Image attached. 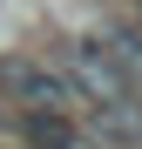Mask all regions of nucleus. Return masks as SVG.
<instances>
[{
    "instance_id": "obj_1",
    "label": "nucleus",
    "mask_w": 142,
    "mask_h": 149,
    "mask_svg": "<svg viewBox=\"0 0 142 149\" xmlns=\"http://www.w3.org/2000/svg\"><path fill=\"white\" fill-rule=\"evenodd\" d=\"M0 95H7L14 109H61V115L81 109L75 81H68L61 68L34 61V54H0Z\"/></svg>"
},
{
    "instance_id": "obj_2",
    "label": "nucleus",
    "mask_w": 142,
    "mask_h": 149,
    "mask_svg": "<svg viewBox=\"0 0 142 149\" xmlns=\"http://www.w3.org/2000/svg\"><path fill=\"white\" fill-rule=\"evenodd\" d=\"M7 129L27 142V149H75V142H81V122L61 115V109H14Z\"/></svg>"
}]
</instances>
